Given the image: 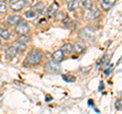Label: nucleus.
Segmentation results:
<instances>
[{
  "instance_id": "nucleus-15",
  "label": "nucleus",
  "mask_w": 122,
  "mask_h": 114,
  "mask_svg": "<svg viewBox=\"0 0 122 114\" xmlns=\"http://www.w3.org/2000/svg\"><path fill=\"white\" fill-rule=\"evenodd\" d=\"M79 6V1H76V0H72V1H69L67 4V8L69 11H73L74 9H76Z\"/></svg>"
},
{
  "instance_id": "nucleus-7",
  "label": "nucleus",
  "mask_w": 122,
  "mask_h": 114,
  "mask_svg": "<svg viewBox=\"0 0 122 114\" xmlns=\"http://www.w3.org/2000/svg\"><path fill=\"white\" fill-rule=\"evenodd\" d=\"M100 16H101L100 9H98L96 6H93L90 9V12L87 14V18H89L90 21H94V20H96V18H98Z\"/></svg>"
},
{
  "instance_id": "nucleus-6",
  "label": "nucleus",
  "mask_w": 122,
  "mask_h": 114,
  "mask_svg": "<svg viewBox=\"0 0 122 114\" xmlns=\"http://www.w3.org/2000/svg\"><path fill=\"white\" fill-rule=\"evenodd\" d=\"M79 36L83 40H92L94 37V32L90 28H83L79 31Z\"/></svg>"
},
{
  "instance_id": "nucleus-1",
  "label": "nucleus",
  "mask_w": 122,
  "mask_h": 114,
  "mask_svg": "<svg viewBox=\"0 0 122 114\" xmlns=\"http://www.w3.org/2000/svg\"><path fill=\"white\" fill-rule=\"evenodd\" d=\"M43 58V53L41 50L38 49H33L29 52V54L26 55L25 59V65L26 66H34L37 65L42 61Z\"/></svg>"
},
{
  "instance_id": "nucleus-10",
  "label": "nucleus",
  "mask_w": 122,
  "mask_h": 114,
  "mask_svg": "<svg viewBox=\"0 0 122 114\" xmlns=\"http://www.w3.org/2000/svg\"><path fill=\"white\" fill-rule=\"evenodd\" d=\"M52 58H53V61L59 63L60 61H62V60H63L64 54L62 53V51H61V50H56V51L52 54Z\"/></svg>"
},
{
  "instance_id": "nucleus-5",
  "label": "nucleus",
  "mask_w": 122,
  "mask_h": 114,
  "mask_svg": "<svg viewBox=\"0 0 122 114\" xmlns=\"http://www.w3.org/2000/svg\"><path fill=\"white\" fill-rule=\"evenodd\" d=\"M58 8H59L58 3H57V2H53L52 4L47 8V10H46V16H47L49 18L54 17L55 13L58 11Z\"/></svg>"
},
{
  "instance_id": "nucleus-19",
  "label": "nucleus",
  "mask_w": 122,
  "mask_h": 114,
  "mask_svg": "<svg viewBox=\"0 0 122 114\" xmlns=\"http://www.w3.org/2000/svg\"><path fill=\"white\" fill-rule=\"evenodd\" d=\"M62 78L65 82H68V83H74L75 82V78L71 74H62Z\"/></svg>"
},
{
  "instance_id": "nucleus-23",
  "label": "nucleus",
  "mask_w": 122,
  "mask_h": 114,
  "mask_svg": "<svg viewBox=\"0 0 122 114\" xmlns=\"http://www.w3.org/2000/svg\"><path fill=\"white\" fill-rule=\"evenodd\" d=\"M83 51V47L82 46H81L79 44H77L76 43L75 45H73V52H76V53H81Z\"/></svg>"
},
{
  "instance_id": "nucleus-17",
  "label": "nucleus",
  "mask_w": 122,
  "mask_h": 114,
  "mask_svg": "<svg viewBox=\"0 0 122 114\" xmlns=\"http://www.w3.org/2000/svg\"><path fill=\"white\" fill-rule=\"evenodd\" d=\"M18 42H20L22 44H25V43H29L30 41V37L29 35H22V36H18Z\"/></svg>"
},
{
  "instance_id": "nucleus-11",
  "label": "nucleus",
  "mask_w": 122,
  "mask_h": 114,
  "mask_svg": "<svg viewBox=\"0 0 122 114\" xmlns=\"http://www.w3.org/2000/svg\"><path fill=\"white\" fill-rule=\"evenodd\" d=\"M114 3H115V0H103L101 2V7L104 10H109L114 5Z\"/></svg>"
},
{
  "instance_id": "nucleus-26",
  "label": "nucleus",
  "mask_w": 122,
  "mask_h": 114,
  "mask_svg": "<svg viewBox=\"0 0 122 114\" xmlns=\"http://www.w3.org/2000/svg\"><path fill=\"white\" fill-rule=\"evenodd\" d=\"M111 70H112V65H110V67L107 68V69L105 70V74H106V75H109L110 73H111Z\"/></svg>"
},
{
  "instance_id": "nucleus-29",
  "label": "nucleus",
  "mask_w": 122,
  "mask_h": 114,
  "mask_svg": "<svg viewBox=\"0 0 122 114\" xmlns=\"http://www.w3.org/2000/svg\"><path fill=\"white\" fill-rule=\"evenodd\" d=\"M89 104H90V105H92V104H93V101L90 100V101H89Z\"/></svg>"
},
{
  "instance_id": "nucleus-9",
  "label": "nucleus",
  "mask_w": 122,
  "mask_h": 114,
  "mask_svg": "<svg viewBox=\"0 0 122 114\" xmlns=\"http://www.w3.org/2000/svg\"><path fill=\"white\" fill-rule=\"evenodd\" d=\"M12 47H13V48H15V50L17 51V53H18V52L22 53V52H25V51L26 50V45H25V44L20 43V42H18L17 40L13 42Z\"/></svg>"
},
{
  "instance_id": "nucleus-24",
  "label": "nucleus",
  "mask_w": 122,
  "mask_h": 114,
  "mask_svg": "<svg viewBox=\"0 0 122 114\" xmlns=\"http://www.w3.org/2000/svg\"><path fill=\"white\" fill-rule=\"evenodd\" d=\"M7 10V6L4 2L0 1V13H3V12H6Z\"/></svg>"
},
{
  "instance_id": "nucleus-21",
  "label": "nucleus",
  "mask_w": 122,
  "mask_h": 114,
  "mask_svg": "<svg viewBox=\"0 0 122 114\" xmlns=\"http://www.w3.org/2000/svg\"><path fill=\"white\" fill-rule=\"evenodd\" d=\"M25 16L28 18V20H33V18L36 17V13L34 12V11H32V10H28V11H25Z\"/></svg>"
},
{
  "instance_id": "nucleus-14",
  "label": "nucleus",
  "mask_w": 122,
  "mask_h": 114,
  "mask_svg": "<svg viewBox=\"0 0 122 114\" xmlns=\"http://www.w3.org/2000/svg\"><path fill=\"white\" fill-rule=\"evenodd\" d=\"M44 9H45L44 3H43V2H37V4H35V5L33 6L32 11H34V12H35L36 14H38V13H41Z\"/></svg>"
},
{
  "instance_id": "nucleus-4",
  "label": "nucleus",
  "mask_w": 122,
  "mask_h": 114,
  "mask_svg": "<svg viewBox=\"0 0 122 114\" xmlns=\"http://www.w3.org/2000/svg\"><path fill=\"white\" fill-rule=\"evenodd\" d=\"M9 2H10V8L13 11H15V12L20 11L25 5V0H10Z\"/></svg>"
},
{
  "instance_id": "nucleus-2",
  "label": "nucleus",
  "mask_w": 122,
  "mask_h": 114,
  "mask_svg": "<svg viewBox=\"0 0 122 114\" xmlns=\"http://www.w3.org/2000/svg\"><path fill=\"white\" fill-rule=\"evenodd\" d=\"M44 69L48 73H59L61 70V66L58 62H55L53 60H51V61H49L45 64Z\"/></svg>"
},
{
  "instance_id": "nucleus-12",
  "label": "nucleus",
  "mask_w": 122,
  "mask_h": 114,
  "mask_svg": "<svg viewBox=\"0 0 122 114\" xmlns=\"http://www.w3.org/2000/svg\"><path fill=\"white\" fill-rule=\"evenodd\" d=\"M16 54H17V51L15 50V48H13L12 46L8 47L5 51V56H6V58H8V59L13 58V57H15Z\"/></svg>"
},
{
  "instance_id": "nucleus-18",
  "label": "nucleus",
  "mask_w": 122,
  "mask_h": 114,
  "mask_svg": "<svg viewBox=\"0 0 122 114\" xmlns=\"http://www.w3.org/2000/svg\"><path fill=\"white\" fill-rule=\"evenodd\" d=\"M79 4H81L86 9H91L94 6L93 1H91V0H85V1H81Z\"/></svg>"
},
{
  "instance_id": "nucleus-25",
  "label": "nucleus",
  "mask_w": 122,
  "mask_h": 114,
  "mask_svg": "<svg viewBox=\"0 0 122 114\" xmlns=\"http://www.w3.org/2000/svg\"><path fill=\"white\" fill-rule=\"evenodd\" d=\"M121 105H122V101H121V99H118V100L115 102V108H116V110H118V111H120V110H121Z\"/></svg>"
},
{
  "instance_id": "nucleus-30",
  "label": "nucleus",
  "mask_w": 122,
  "mask_h": 114,
  "mask_svg": "<svg viewBox=\"0 0 122 114\" xmlns=\"http://www.w3.org/2000/svg\"><path fill=\"white\" fill-rule=\"evenodd\" d=\"M0 45H1V40H0Z\"/></svg>"
},
{
  "instance_id": "nucleus-16",
  "label": "nucleus",
  "mask_w": 122,
  "mask_h": 114,
  "mask_svg": "<svg viewBox=\"0 0 122 114\" xmlns=\"http://www.w3.org/2000/svg\"><path fill=\"white\" fill-rule=\"evenodd\" d=\"M0 38L3 39V40H8L9 38H10L9 32L7 31V30H5V29L0 28Z\"/></svg>"
},
{
  "instance_id": "nucleus-3",
  "label": "nucleus",
  "mask_w": 122,
  "mask_h": 114,
  "mask_svg": "<svg viewBox=\"0 0 122 114\" xmlns=\"http://www.w3.org/2000/svg\"><path fill=\"white\" fill-rule=\"evenodd\" d=\"M30 32V26L26 21H20L15 26V33L18 36H22V35H26Z\"/></svg>"
},
{
  "instance_id": "nucleus-13",
  "label": "nucleus",
  "mask_w": 122,
  "mask_h": 114,
  "mask_svg": "<svg viewBox=\"0 0 122 114\" xmlns=\"http://www.w3.org/2000/svg\"><path fill=\"white\" fill-rule=\"evenodd\" d=\"M20 21V16H18V14H13V16H10L7 18V22L9 25H17Z\"/></svg>"
},
{
  "instance_id": "nucleus-20",
  "label": "nucleus",
  "mask_w": 122,
  "mask_h": 114,
  "mask_svg": "<svg viewBox=\"0 0 122 114\" xmlns=\"http://www.w3.org/2000/svg\"><path fill=\"white\" fill-rule=\"evenodd\" d=\"M54 17H55V20L56 21H60V20H64V18L66 17V16H65V13L63 12V11H57V12L55 13V16H54Z\"/></svg>"
},
{
  "instance_id": "nucleus-27",
  "label": "nucleus",
  "mask_w": 122,
  "mask_h": 114,
  "mask_svg": "<svg viewBox=\"0 0 122 114\" xmlns=\"http://www.w3.org/2000/svg\"><path fill=\"white\" fill-rule=\"evenodd\" d=\"M103 89H104V83H103V82H101L100 86H99V91H102Z\"/></svg>"
},
{
  "instance_id": "nucleus-22",
  "label": "nucleus",
  "mask_w": 122,
  "mask_h": 114,
  "mask_svg": "<svg viewBox=\"0 0 122 114\" xmlns=\"http://www.w3.org/2000/svg\"><path fill=\"white\" fill-rule=\"evenodd\" d=\"M108 57H109V55H105L104 57H103V58H101L100 61L98 62V66H101V65L103 66V65H105V64H107V62L109 61V58H108Z\"/></svg>"
},
{
  "instance_id": "nucleus-8",
  "label": "nucleus",
  "mask_w": 122,
  "mask_h": 114,
  "mask_svg": "<svg viewBox=\"0 0 122 114\" xmlns=\"http://www.w3.org/2000/svg\"><path fill=\"white\" fill-rule=\"evenodd\" d=\"M61 51H62L63 54H66V55H71L72 53H73V45L70 44V43H66L64 44L62 48L60 49Z\"/></svg>"
},
{
  "instance_id": "nucleus-28",
  "label": "nucleus",
  "mask_w": 122,
  "mask_h": 114,
  "mask_svg": "<svg viewBox=\"0 0 122 114\" xmlns=\"http://www.w3.org/2000/svg\"><path fill=\"white\" fill-rule=\"evenodd\" d=\"M50 100H52L51 97H50V96H47V99H46V101H50Z\"/></svg>"
}]
</instances>
